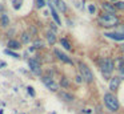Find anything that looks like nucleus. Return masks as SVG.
Segmentation results:
<instances>
[{"label":"nucleus","mask_w":124,"mask_h":114,"mask_svg":"<svg viewBox=\"0 0 124 114\" xmlns=\"http://www.w3.org/2000/svg\"><path fill=\"white\" fill-rule=\"evenodd\" d=\"M120 86V77H112L109 81V89L112 92H116Z\"/></svg>","instance_id":"obj_8"},{"label":"nucleus","mask_w":124,"mask_h":114,"mask_svg":"<svg viewBox=\"0 0 124 114\" xmlns=\"http://www.w3.org/2000/svg\"><path fill=\"white\" fill-rule=\"evenodd\" d=\"M27 90H28V93H30L31 97H35V90H33V87H32V86H28V87H27Z\"/></svg>","instance_id":"obj_26"},{"label":"nucleus","mask_w":124,"mask_h":114,"mask_svg":"<svg viewBox=\"0 0 124 114\" xmlns=\"http://www.w3.org/2000/svg\"><path fill=\"white\" fill-rule=\"evenodd\" d=\"M44 47V42L41 41V40H35V42H33V48H43Z\"/></svg>","instance_id":"obj_20"},{"label":"nucleus","mask_w":124,"mask_h":114,"mask_svg":"<svg viewBox=\"0 0 124 114\" xmlns=\"http://www.w3.org/2000/svg\"><path fill=\"white\" fill-rule=\"evenodd\" d=\"M60 85H62L63 87H68V86H70V81H68V80L65 78V77H63L62 81H60Z\"/></svg>","instance_id":"obj_22"},{"label":"nucleus","mask_w":124,"mask_h":114,"mask_svg":"<svg viewBox=\"0 0 124 114\" xmlns=\"http://www.w3.org/2000/svg\"><path fill=\"white\" fill-rule=\"evenodd\" d=\"M113 64H115V69H117L119 72L124 68V60H121V58H117Z\"/></svg>","instance_id":"obj_17"},{"label":"nucleus","mask_w":124,"mask_h":114,"mask_svg":"<svg viewBox=\"0 0 124 114\" xmlns=\"http://www.w3.org/2000/svg\"><path fill=\"white\" fill-rule=\"evenodd\" d=\"M116 9H124V1H117L115 4Z\"/></svg>","instance_id":"obj_24"},{"label":"nucleus","mask_w":124,"mask_h":114,"mask_svg":"<svg viewBox=\"0 0 124 114\" xmlns=\"http://www.w3.org/2000/svg\"><path fill=\"white\" fill-rule=\"evenodd\" d=\"M41 81H43V84L46 85L47 87H48L51 92H57L59 90V85L56 84V82L54 81V80L51 78V77H48V76H44L43 78H41Z\"/></svg>","instance_id":"obj_5"},{"label":"nucleus","mask_w":124,"mask_h":114,"mask_svg":"<svg viewBox=\"0 0 124 114\" xmlns=\"http://www.w3.org/2000/svg\"><path fill=\"white\" fill-rule=\"evenodd\" d=\"M88 11H89L91 13H95V11H96V9H95L93 5H88Z\"/></svg>","instance_id":"obj_28"},{"label":"nucleus","mask_w":124,"mask_h":114,"mask_svg":"<svg viewBox=\"0 0 124 114\" xmlns=\"http://www.w3.org/2000/svg\"><path fill=\"white\" fill-rule=\"evenodd\" d=\"M111 1H112V0H111Z\"/></svg>","instance_id":"obj_32"},{"label":"nucleus","mask_w":124,"mask_h":114,"mask_svg":"<svg viewBox=\"0 0 124 114\" xmlns=\"http://www.w3.org/2000/svg\"><path fill=\"white\" fill-rule=\"evenodd\" d=\"M30 41H31V33H28V32H23L22 33V42L28 44Z\"/></svg>","instance_id":"obj_16"},{"label":"nucleus","mask_w":124,"mask_h":114,"mask_svg":"<svg viewBox=\"0 0 124 114\" xmlns=\"http://www.w3.org/2000/svg\"><path fill=\"white\" fill-rule=\"evenodd\" d=\"M119 77H120V78H124V68L120 70V76H119Z\"/></svg>","instance_id":"obj_29"},{"label":"nucleus","mask_w":124,"mask_h":114,"mask_svg":"<svg viewBox=\"0 0 124 114\" xmlns=\"http://www.w3.org/2000/svg\"><path fill=\"white\" fill-rule=\"evenodd\" d=\"M4 53H6V54H9V56H12L14 58H19V57H20L19 54H16V53H14L11 49H6V50H4Z\"/></svg>","instance_id":"obj_21"},{"label":"nucleus","mask_w":124,"mask_h":114,"mask_svg":"<svg viewBox=\"0 0 124 114\" xmlns=\"http://www.w3.org/2000/svg\"><path fill=\"white\" fill-rule=\"evenodd\" d=\"M84 113H85V114H91V110H89V109H85V110H84Z\"/></svg>","instance_id":"obj_30"},{"label":"nucleus","mask_w":124,"mask_h":114,"mask_svg":"<svg viewBox=\"0 0 124 114\" xmlns=\"http://www.w3.org/2000/svg\"><path fill=\"white\" fill-rule=\"evenodd\" d=\"M54 53H55V56H56L57 58H59L60 61H63V62H67V64H70V65H72V60H71L70 57H67V56L64 54V53L62 52V50H59V49H55L54 50Z\"/></svg>","instance_id":"obj_7"},{"label":"nucleus","mask_w":124,"mask_h":114,"mask_svg":"<svg viewBox=\"0 0 124 114\" xmlns=\"http://www.w3.org/2000/svg\"><path fill=\"white\" fill-rule=\"evenodd\" d=\"M99 24L104 28H111V27H116L119 24V19L115 15L111 13H105V15L99 17Z\"/></svg>","instance_id":"obj_1"},{"label":"nucleus","mask_w":124,"mask_h":114,"mask_svg":"<svg viewBox=\"0 0 124 114\" xmlns=\"http://www.w3.org/2000/svg\"><path fill=\"white\" fill-rule=\"evenodd\" d=\"M101 7H103V9H104L107 13L115 15V12H116V7H115V5L109 4V3H101Z\"/></svg>","instance_id":"obj_11"},{"label":"nucleus","mask_w":124,"mask_h":114,"mask_svg":"<svg viewBox=\"0 0 124 114\" xmlns=\"http://www.w3.org/2000/svg\"><path fill=\"white\" fill-rule=\"evenodd\" d=\"M36 5L38 8H43L46 5V0H36Z\"/></svg>","instance_id":"obj_23"},{"label":"nucleus","mask_w":124,"mask_h":114,"mask_svg":"<svg viewBox=\"0 0 124 114\" xmlns=\"http://www.w3.org/2000/svg\"><path fill=\"white\" fill-rule=\"evenodd\" d=\"M105 36H107L108 39L115 40V41H123V40H124V33H115V32H108V33H105Z\"/></svg>","instance_id":"obj_9"},{"label":"nucleus","mask_w":124,"mask_h":114,"mask_svg":"<svg viewBox=\"0 0 124 114\" xmlns=\"http://www.w3.org/2000/svg\"><path fill=\"white\" fill-rule=\"evenodd\" d=\"M52 4L56 5L62 12H65V11H67V5H65V3L63 1V0H52Z\"/></svg>","instance_id":"obj_12"},{"label":"nucleus","mask_w":124,"mask_h":114,"mask_svg":"<svg viewBox=\"0 0 124 114\" xmlns=\"http://www.w3.org/2000/svg\"><path fill=\"white\" fill-rule=\"evenodd\" d=\"M60 44H62L67 50H71V49H72V47H71V42L68 41L67 39H62V40H60Z\"/></svg>","instance_id":"obj_18"},{"label":"nucleus","mask_w":124,"mask_h":114,"mask_svg":"<svg viewBox=\"0 0 124 114\" xmlns=\"http://www.w3.org/2000/svg\"><path fill=\"white\" fill-rule=\"evenodd\" d=\"M28 65H30V69L36 74V76H40L41 74V68H40V64L35 60V58H30L28 60Z\"/></svg>","instance_id":"obj_6"},{"label":"nucleus","mask_w":124,"mask_h":114,"mask_svg":"<svg viewBox=\"0 0 124 114\" xmlns=\"http://www.w3.org/2000/svg\"><path fill=\"white\" fill-rule=\"evenodd\" d=\"M99 66H100L101 73L107 77L111 76V73H112L113 69H115V64H113V61L111 60V58H101V60L99 61Z\"/></svg>","instance_id":"obj_2"},{"label":"nucleus","mask_w":124,"mask_h":114,"mask_svg":"<svg viewBox=\"0 0 124 114\" xmlns=\"http://www.w3.org/2000/svg\"><path fill=\"white\" fill-rule=\"evenodd\" d=\"M8 48L9 49H19L20 42L17 40H8Z\"/></svg>","instance_id":"obj_15"},{"label":"nucleus","mask_w":124,"mask_h":114,"mask_svg":"<svg viewBox=\"0 0 124 114\" xmlns=\"http://www.w3.org/2000/svg\"><path fill=\"white\" fill-rule=\"evenodd\" d=\"M75 81L78 82V84H81V82H83V77H81V74H78V76L75 77Z\"/></svg>","instance_id":"obj_27"},{"label":"nucleus","mask_w":124,"mask_h":114,"mask_svg":"<svg viewBox=\"0 0 124 114\" xmlns=\"http://www.w3.org/2000/svg\"><path fill=\"white\" fill-rule=\"evenodd\" d=\"M8 24H9V19H8V16L7 15H1V27H8Z\"/></svg>","instance_id":"obj_19"},{"label":"nucleus","mask_w":124,"mask_h":114,"mask_svg":"<svg viewBox=\"0 0 124 114\" xmlns=\"http://www.w3.org/2000/svg\"><path fill=\"white\" fill-rule=\"evenodd\" d=\"M79 69H80V74H81V77H83V80L85 82H88V84H91V82L93 81V74H92L91 69L83 62H79Z\"/></svg>","instance_id":"obj_4"},{"label":"nucleus","mask_w":124,"mask_h":114,"mask_svg":"<svg viewBox=\"0 0 124 114\" xmlns=\"http://www.w3.org/2000/svg\"><path fill=\"white\" fill-rule=\"evenodd\" d=\"M20 5H22V0H14V8L15 9L20 8Z\"/></svg>","instance_id":"obj_25"},{"label":"nucleus","mask_w":124,"mask_h":114,"mask_svg":"<svg viewBox=\"0 0 124 114\" xmlns=\"http://www.w3.org/2000/svg\"><path fill=\"white\" fill-rule=\"evenodd\" d=\"M59 95H60V98H62L63 101H67V102H71V101H73V95L70 94V93H67V92H60Z\"/></svg>","instance_id":"obj_13"},{"label":"nucleus","mask_w":124,"mask_h":114,"mask_svg":"<svg viewBox=\"0 0 124 114\" xmlns=\"http://www.w3.org/2000/svg\"><path fill=\"white\" fill-rule=\"evenodd\" d=\"M48 5H49V9H51V13H52V17H54V20L56 21V24H57V25H60V24H62V21H60V17H59V15H57L56 9H55L54 4L51 3V0H49Z\"/></svg>","instance_id":"obj_10"},{"label":"nucleus","mask_w":124,"mask_h":114,"mask_svg":"<svg viewBox=\"0 0 124 114\" xmlns=\"http://www.w3.org/2000/svg\"><path fill=\"white\" fill-rule=\"evenodd\" d=\"M104 103H105V106H107L111 111H116L119 109L117 98H116L113 94H111V93H107V94L104 95Z\"/></svg>","instance_id":"obj_3"},{"label":"nucleus","mask_w":124,"mask_h":114,"mask_svg":"<svg viewBox=\"0 0 124 114\" xmlns=\"http://www.w3.org/2000/svg\"><path fill=\"white\" fill-rule=\"evenodd\" d=\"M120 49H121V52H124V44H123V45H121V47H120Z\"/></svg>","instance_id":"obj_31"},{"label":"nucleus","mask_w":124,"mask_h":114,"mask_svg":"<svg viewBox=\"0 0 124 114\" xmlns=\"http://www.w3.org/2000/svg\"><path fill=\"white\" fill-rule=\"evenodd\" d=\"M46 37H47V40H48V42L51 45H54L55 42H56V34H55V32L48 31V32H47V34H46Z\"/></svg>","instance_id":"obj_14"}]
</instances>
